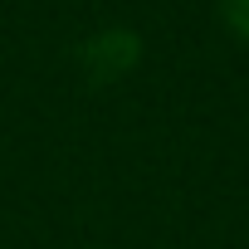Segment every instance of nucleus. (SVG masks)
<instances>
[{"label": "nucleus", "mask_w": 249, "mask_h": 249, "mask_svg": "<svg viewBox=\"0 0 249 249\" xmlns=\"http://www.w3.org/2000/svg\"><path fill=\"white\" fill-rule=\"evenodd\" d=\"M220 15L239 39H249V0H220Z\"/></svg>", "instance_id": "f03ea898"}, {"label": "nucleus", "mask_w": 249, "mask_h": 249, "mask_svg": "<svg viewBox=\"0 0 249 249\" xmlns=\"http://www.w3.org/2000/svg\"><path fill=\"white\" fill-rule=\"evenodd\" d=\"M137 59H142V39L132 30H103V35L83 39V69L93 78H103V83L107 78H122Z\"/></svg>", "instance_id": "f257e3e1"}]
</instances>
